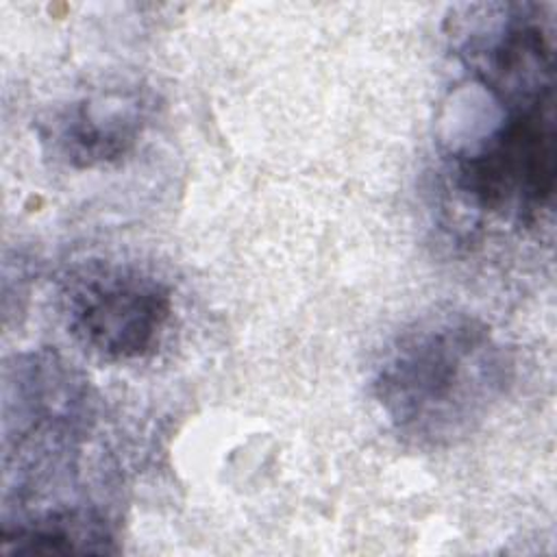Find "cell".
Wrapping results in <instances>:
<instances>
[{
    "label": "cell",
    "instance_id": "1",
    "mask_svg": "<svg viewBox=\"0 0 557 557\" xmlns=\"http://www.w3.org/2000/svg\"><path fill=\"white\" fill-rule=\"evenodd\" d=\"M511 381L513 361L483 320L437 311L389 339L374 366L372 394L405 444L433 450L468 440Z\"/></svg>",
    "mask_w": 557,
    "mask_h": 557
},
{
    "label": "cell",
    "instance_id": "3",
    "mask_svg": "<svg viewBox=\"0 0 557 557\" xmlns=\"http://www.w3.org/2000/svg\"><path fill=\"white\" fill-rule=\"evenodd\" d=\"M61 305L74 339L109 361L152 352L172 315L170 287L126 263L76 268L63 281Z\"/></svg>",
    "mask_w": 557,
    "mask_h": 557
},
{
    "label": "cell",
    "instance_id": "4",
    "mask_svg": "<svg viewBox=\"0 0 557 557\" xmlns=\"http://www.w3.org/2000/svg\"><path fill=\"white\" fill-rule=\"evenodd\" d=\"M144 91L111 87L54 109L39 126L44 146L61 163L91 170L120 161L148 124Z\"/></svg>",
    "mask_w": 557,
    "mask_h": 557
},
{
    "label": "cell",
    "instance_id": "5",
    "mask_svg": "<svg viewBox=\"0 0 557 557\" xmlns=\"http://www.w3.org/2000/svg\"><path fill=\"white\" fill-rule=\"evenodd\" d=\"M113 537L102 518L81 509L41 511L35 518L4 524L0 555H70V553H111Z\"/></svg>",
    "mask_w": 557,
    "mask_h": 557
},
{
    "label": "cell",
    "instance_id": "2",
    "mask_svg": "<svg viewBox=\"0 0 557 557\" xmlns=\"http://www.w3.org/2000/svg\"><path fill=\"white\" fill-rule=\"evenodd\" d=\"M498 124L453 157L457 191L481 213L531 226L555 191L553 98L498 104Z\"/></svg>",
    "mask_w": 557,
    "mask_h": 557
}]
</instances>
